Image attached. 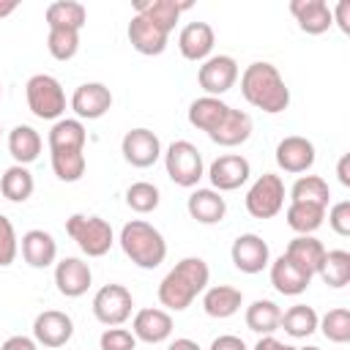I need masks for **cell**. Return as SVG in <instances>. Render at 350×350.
<instances>
[{
	"label": "cell",
	"mask_w": 350,
	"mask_h": 350,
	"mask_svg": "<svg viewBox=\"0 0 350 350\" xmlns=\"http://www.w3.org/2000/svg\"><path fill=\"white\" fill-rule=\"evenodd\" d=\"M211 282V268L202 257H183L175 262V268L167 271V276L159 282V304L167 312H183L194 304L200 293H205Z\"/></svg>",
	"instance_id": "obj_1"
},
{
	"label": "cell",
	"mask_w": 350,
	"mask_h": 350,
	"mask_svg": "<svg viewBox=\"0 0 350 350\" xmlns=\"http://www.w3.org/2000/svg\"><path fill=\"white\" fill-rule=\"evenodd\" d=\"M241 96L268 115H279L290 107V88L284 85L279 68L268 60H257L241 74Z\"/></svg>",
	"instance_id": "obj_2"
},
{
	"label": "cell",
	"mask_w": 350,
	"mask_h": 350,
	"mask_svg": "<svg viewBox=\"0 0 350 350\" xmlns=\"http://www.w3.org/2000/svg\"><path fill=\"white\" fill-rule=\"evenodd\" d=\"M123 254L142 271H153L164 262L167 257V241L164 235L145 219H131L120 227V238H118Z\"/></svg>",
	"instance_id": "obj_3"
},
{
	"label": "cell",
	"mask_w": 350,
	"mask_h": 350,
	"mask_svg": "<svg viewBox=\"0 0 350 350\" xmlns=\"http://www.w3.org/2000/svg\"><path fill=\"white\" fill-rule=\"evenodd\" d=\"M66 232L79 246V252L85 257H104L115 243V232H112L109 221L101 216L74 213L66 219Z\"/></svg>",
	"instance_id": "obj_4"
},
{
	"label": "cell",
	"mask_w": 350,
	"mask_h": 350,
	"mask_svg": "<svg viewBox=\"0 0 350 350\" xmlns=\"http://www.w3.org/2000/svg\"><path fill=\"white\" fill-rule=\"evenodd\" d=\"M25 98L38 120H60L66 112V90L52 74H33L25 85Z\"/></svg>",
	"instance_id": "obj_5"
},
{
	"label": "cell",
	"mask_w": 350,
	"mask_h": 350,
	"mask_svg": "<svg viewBox=\"0 0 350 350\" xmlns=\"http://www.w3.org/2000/svg\"><path fill=\"white\" fill-rule=\"evenodd\" d=\"M161 156H164L167 178H170L175 186L194 189V186L200 183V178L205 175L202 153H200L197 145H191L189 139H175V142H170V148H167Z\"/></svg>",
	"instance_id": "obj_6"
},
{
	"label": "cell",
	"mask_w": 350,
	"mask_h": 350,
	"mask_svg": "<svg viewBox=\"0 0 350 350\" xmlns=\"http://www.w3.org/2000/svg\"><path fill=\"white\" fill-rule=\"evenodd\" d=\"M243 205L254 219H273L284 208V180L273 172H262L249 186Z\"/></svg>",
	"instance_id": "obj_7"
},
{
	"label": "cell",
	"mask_w": 350,
	"mask_h": 350,
	"mask_svg": "<svg viewBox=\"0 0 350 350\" xmlns=\"http://www.w3.org/2000/svg\"><path fill=\"white\" fill-rule=\"evenodd\" d=\"M134 312V298H131V290L123 287V284H104L96 290L93 295V317L107 325V328H115V325H123Z\"/></svg>",
	"instance_id": "obj_8"
},
{
	"label": "cell",
	"mask_w": 350,
	"mask_h": 350,
	"mask_svg": "<svg viewBox=\"0 0 350 350\" xmlns=\"http://www.w3.org/2000/svg\"><path fill=\"white\" fill-rule=\"evenodd\" d=\"M197 82L205 90V96L221 98L238 82V63H235V57H230V55H211L208 60L200 63Z\"/></svg>",
	"instance_id": "obj_9"
},
{
	"label": "cell",
	"mask_w": 350,
	"mask_h": 350,
	"mask_svg": "<svg viewBox=\"0 0 350 350\" xmlns=\"http://www.w3.org/2000/svg\"><path fill=\"white\" fill-rule=\"evenodd\" d=\"M120 153H123V159H126L131 167L148 170V167H153V164L161 159L164 150H161V139L156 137V131L139 126V129H131V131L123 134Z\"/></svg>",
	"instance_id": "obj_10"
},
{
	"label": "cell",
	"mask_w": 350,
	"mask_h": 350,
	"mask_svg": "<svg viewBox=\"0 0 350 350\" xmlns=\"http://www.w3.org/2000/svg\"><path fill=\"white\" fill-rule=\"evenodd\" d=\"M205 175L211 178V189H216L219 194L221 191H235L249 180L252 164L241 153H224V156H216L211 161Z\"/></svg>",
	"instance_id": "obj_11"
},
{
	"label": "cell",
	"mask_w": 350,
	"mask_h": 350,
	"mask_svg": "<svg viewBox=\"0 0 350 350\" xmlns=\"http://www.w3.org/2000/svg\"><path fill=\"white\" fill-rule=\"evenodd\" d=\"M230 260H232V265L241 273L254 276V273H260L262 268L271 265V249H268V243L257 232H243V235H238L232 241Z\"/></svg>",
	"instance_id": "obj_12"
},
{
	"label": "cell",
	"mask_w": 350,
	"mask_h": 350,
	"mask_svg": "<svg viewBox=\"0 0 350 350\" xmlns=\"http://www.w3.org/2000/svg\"><path fill=\"white\" fill-rule=\"evenodd\" d=\"M74 336V320L60 309H44L33 320V339L38 347H63Z\"/></svg>",
	"instance_id": "obj_13"
},
{
	"label": "cell",
	"mask_w": 350,
	"mask_h": 350,
	"mask_svg": "<svg viewBox=\"0 0 350 350\" xmlns=\"http://www.w3.org/2000/svg\"><path fill=\"white\" fill-rule=\"evenodd\" d=\"M276 164L279 170L290 172V175H304L314 167V159H317V150H314V142L301 137V134H290L284 139H279L276 145Z\"/></svg>",
	"instance_id": "obj_14"
},
{
	"label": "cell",
	"mask_w": 350,
	"mask_h": 350,
	"mask_svg": "<svg viewBox=\"0 0 350 350\" xmlns=\"http://www.w3.org/2000/svg\"><path fill=\"white\" fill-rule=\"evenodd\" d=\"M112 93L104 82H82L71 96V109L77 120H98L109 112Z\"/></svg>",
	"instance_id": "obj_15"
},
{
	"label": "cell",
	"mask_w": 350,
	"mask_h": 350,
	"mask_svg": "<svg viewBox=\"0 0 350 350\" xmlns=\"http://www.w3.org/2000/svg\"><path fill=\"white\" fill-rule=\"evenodd\" d=\"M93 284V271L82 257H63L55 262V287L66 298H79L90 290Z\"/></svg>",
	"instance_id": "obj_16"
},
{
	"label": "cell",
	"mask_w": 350,
	"mask_h": 350,
	"mask_svg": "<svg viewBox=\"0 0 350 350\" xmlns=\"http://www.w3.org/2000/svg\"><path fill=\"white\" fill-rule=\"evenodd\" d=\"M131 334L145 345H161L172 336V314L159 306H145L134 314Z\"/></svg>",
	"instance_id": "obj_17"
},
{
	"label": "cell",
	"mask_w": 350,
	"mask_h": 350,
	"mask_svg": "<svg viewBox=\"0 0 350 350\" xmlns=\"http://www.w3.org/2000/svg\"><path fill=\"white\" fill-rule=\"evenodd\" d=\"M216 44V33L208 22H189L180 33H178V49L186 60L191 63H202L211 57Z\"/></svg>",
	"instance_id": "obj_18"
},
{
	"label": "cell",
	"mask_w": 350,
	"mask_h": 350,
	"mask_svg": "<svg viewBox=\"0 0 350 350\" xmlns=\"http://www.w3.org/2000/svg\"><path fill=\"white\" fill-rule=\"evenodd\" d=\"M126 36H129V44L139 52V55H148V57H153V55H161L164 49H167V38H170V33H164L159 25H153L150 19H145V16H131V22H129V27H126Z\"/></svg>",
	"instance_id": "obj_19"
},
{
	"label": "cell",
	"mask_w": 350,
	"mask_h": 350,
	"mask_svg": "<svg viewBox=\"0 0 350 350\" xmlns=\"http://www.w3.org/2000/svg\"><path fill=\"white\" fill-rule=\"evenodd\" d=\"M19 252H22V260L30 268L41 271V268L55 265V260H57V241L46 230H27L22 235V241H19Z\"/></svg>",
	"instance_id": "obj_20"
},
{
	"label": "cell",
	"mask_w": 350,
	"mask_h": 350,
	"mask_svg": "<svg viewBox=\"0 0 350 350\" xmlns=\"http://www.w3.org/2000/svg\"><path fill=\"white\" fill-rule=\"evenodd\" d=\"M252 129H254L252 115L243 112V109H232L230 107L227 115H224V120L208 137H211V142H216L221 148H238V145H243L252 137Z\"/></svg>",
	"instance_id": "obj_21"
},
{
	"label": "cell",
	"mask_w": 350,
	"mask_h": 350,
	"mask_svg": "<svg viewBox=\"0 0 350 350\" xmlns=\"http://www.w3.org/2000/svg\"><path fill=\"white\" fill-rule=\"evenodd\" d=\"M290 14L295 16L298 27L306 36H320L334 25L331 8L325 0H290Z\"/></svg>",
	"instance_id": "obj_22"
},
{
	"label": "cell",
	"mask_w": 350,
	"mask_h": 350,
	"mask_svg": "<svg viewBox=\"0 0 350 350\" xmlns=\"http://www.w3.org/2000/svg\"><path fill=\"white\" fill-rule=\"evenodd\" d=\"M186 211L197 224H219L227 216V202L216 189H194L186 200Z\"/></svg>",
	"instance_id": "obj_23"
},
{
	"label": "cell",
	"mask_w": 350,
	"mask_h": 350,
	"mask_svg": "<svg viewBox=\"0 0 350 350\" xmlns=\"http://www.w3.org/2000/svg\"><path fill=\"white\" fill-rule=\"evenodd\" d=\"M271 284H273V290H276L279 295L295 298V295L306 293V287L312 284V276L304 273V271H301L295 262H290L284 254H279V257L271 262Z\"/></svg>",
	"instance_id": "obj_24"
},
{
	"label": "cell",
	"mask_w": 350,
	"mask_h": 350,
	"mask_svg": "<svg viewBox=\"0 0 350 350\" xmlns=\"http://www.w3.org/2000/svg\"><path fill=\"white\" fill-rule=\"evenodd\" d=\"M241 304H243V293L232 284H213V287H205L202 293V309L213 320H227L238 314Z\"/></svg>",
	"instance_id": "obj_25"
},
{
	"label": "cell",
	"mask_w": 350,
	"mask_h": 350,
	"mask_svg": "<svg viewBox=\"0 0 350 350\" xmlns=\"http://www.w3.org/2000/svg\"><path fill=\"white\" fill-rule=\"evenodd\" d=\"M191 3H175V0H134V14L150 19L164 33H172L180 14L189 11Z\"/></svg>",
	"instance_id": "obj_26"
},
{
	"label": "cell",
	"mask_w": 350,
	"mask_h": 350,
	"mask_svg": "<svg viewBox=\"0 0 350 350\" xmlns=\"http://www.w3.org/2000/svg\"><path fill=\"white\" fill-rule=\"evenodd\" d=\"M325 252H328V249H325L314 235H295V238L287 243L284 257H287L290 262H295L304 273L314 276L317 268H320V262H323V257H325Z\"/></svg>",
	"instance_id": "obj_27"
},
{
	"label": "cell",
	"mask_w": 350,
	"mask_h": 350,
	"mask_svg": "<svg viewBox=\"0 0 350 350\" xmlns=\"http://www.w3.org/2000/svg\"><path fill=\"white\" fill-rule=\"evenodd\" d=\"M85 142H88V131H85V123L77 120V118L55 120L49 134H46L49 153H55V150H85Z\"/></svg>",
	"instance_id": "obj_28"
},
{
	"label": "cell",
	"mask_w": 350,
	"mask_h": 350,
	"mask_svg": "<svg viewBox=\"0 0 350 350\" xmlns=\"http://www.w3.org/2000/svg\"><path fill=\"white\" fill-rule=\"evenodd\" d=\"M227 109H230L227 101H221V98H216V96H200V98H194V101L189 104L186 118H189V123H191L194 129L211 134V131L224 120Z\"/></svg>",
	"instance_id": "obj_29"
},
{
	"label": "cell",
	"mask_w": 350,
	"mask_h": 350,
	"mask_svg": "<svg viewBox=\"0 0 350 350\" xmlns=\"http://www.w3.org/2000/svg\"><path fill=\"white\" fill-rule=\"evenodd\" d=\"M41 145H44L41 134L33 126L19 123V126H14L8 131V153H11L14 164H22V167L33 164L38 159V153H41Z\"/></svg>",
	"instance_id": "obj_30"
},
{
	"label": "cell",
	"mask_w": 350,
	"mask_h": 350,
	"mask_svg": "<svg viewBox=\"0 0 350 350\" xmlns=\"http://www.w3.org/2000/svg\"><path fill=\"white\" fill-rule=\"evenodd\" d=\"M44 19H46L49 30H77L79 33L88 22V11L77 0H55L46 5Z\"/></svg>",
	"instance_id": "obj_31"
},
{
	"label": "cell",
	"mask_w": 350,
	"mask_h": 350,
	"mask_svg": "<svg viewBox=\"0 0 350 350\" xmlns=\"http://www.w3.org/2000/svg\"><path fill=\"white\" fill-rule=\"evenodd\" d=\"M325 211L328 208L314 205V202H290L287 211H284V219H287V227L293 232H298V235H314L323 227Z\"/></svg>",
	"instance_id": "obj_32"
},
{
	"label": "cell",
	"mask_w": 350,
	"mask_h": 350,
	"mask_svg": "<svg viewBox=\"0 0 350 350\" xmlns=\"http://www.w3.org/2000/svg\"><path fill=\"white\" fill-rule=\"evenodd\" d=\"M246 328L260 334V336H268L273 331H279V320H282V309L276 301L271 298H257L246 306Z\"/></svg>",
	"instance_id": "obj_33"
},
{
	"label": "cell",
	"mask_w": 350,
	"mask_h": 350,
	"mask_svg": "<svg viewBox=\"0 0 350 350\" xmlns=\"http://www.w3.org/2000/svg\"><path fill=\"white\" fill-rule=\"evenodd\" d=\"M33 189H36V180H33L30 170L22 167V164H11L0 175V194L8 202H27L30 194H33Z\"/></svg>",
	"instance_id": "obj_34"
},
{
	"label": "cell",
	"mask_w": 350,
	"mask_h": 350,
	"mask_svg": "<svg viewBox=\"0 0 350 350\" xmlns=\"http://www.w3.org/2000/svg\"><path fill=\"white\" fill-rule=\"evenodd\" d=\"M314 276H320L325 287L342 290L350 282V252H345V249L325 252V257H323V262H320Z\"/></svg>",
	"instance_id": "obj_35"
},
{
	"label": "cell",
	"mask_w": 350,
	"mask_h": 350,
	"mask_svg": "<svg viewBox=\"0 0 350 350\" xmlns=\"http://www.w3.org/2000/svg\"><path fill=\"white\" fill-rule=\"evenodd\" d=\"M317 320L320 314L306 306V304H293L287 312H282V320H279V328H284L287 336L293 339H306L317 331Z\"/></svg>",
	"instance_id": "obj_36"
},
{
	"label": "cell",
	"mask_w": 350,
	"mask_h": 350,
	"mask_svg": "<svg viewBox=\"0 0 350 350\" xmlns=\"http://www.w3.org/2000/svg\"><path fill=\"white\" fill-rule=\"evenodd\" d=\"M328 197H331V189L320 175H301L290 186V202H314L328 208Z\"/></svg>",
	"instance_id": "obj_37"
},
{
	"label": "cell",
	"mask_w": 350,
	"mask_h": 350,
	"mask_svg": "<svg viewBox=\"0 0 350 350\" xmlns=\"http://www.w3.org/2000/svg\"><path fill=\"white\" fill-rule=\"evenodd\" d=\"M85 150H55L52 153V172L63 183H77L85 175Z\"/></svg>",
	"instance_id": "obj_38"
},
{
	"label": "cell",
	"mask_w": 350,
	"mask_h": 350,
	"mask_svg": "<svg viewBox=\"0 0 350 350\" xmlns=\"http://www.w3.org/2000/svg\"><path fill=\"white\" fill-rule=\"evenodd\" d=\"M317 328L323 331V336L334 345H347L350 342V312L345 306H336V309H328L320 320H317Z\"/></svg>",
	"instance_id": "obj_39"
},
{
	"label": "cell",
	"mask_w": 350,
	"mask_h": 350,
	"mask_svg": "<svg viewBox=\"0 0 350 350\" xmlns=\"http://www.w3.org/2000/svg\"><path fill=\"white\" fill-rule=\"evenodd\" d=\"M161 202V194L153 183L148 180H137L126 189V205L134 211V213H153Z\"/></svg>",
	"instance_id": "obj_40"
},
{
	"label": "cell",
	"mask_w": 350,
	"mask_h": 350,
	"mask_svg": "<svg viewBox=\"0 0 350 350\" xmlns=\"http://www.w3.org/2000/svg\"><path fill=\"white\" fill-rule=\"evenodd\" d=\"M46 49L55 60L66 63L79 52V33L77 30H49L46 36Z\"/></svg>",
	"instance_id": "obj_41"
},
{
	"label": "cell",
	"mask_w": 350,
	"mask_h": 350,
	"mask_svg": "<svg viewBox=\"0 0 350 350\" xmlns=\"http://www.w3.org/2000/svg\"><path fill=\"white\" fill-rule=\"evenodd\" d=\"M19 254V238L8 216L0 213V268H8Z\"/></svg>",
	"instance_id": "obj_42"
},
{
	"label": "cell",
	"mask_w": 350,
	"mask_h": 350,
	"mask_svg": "<svg viewBox=\"0 0 350 350\" xmlns=\"http://www.w3.org/2000/svg\"><path fill=\"white\" fill-rule=\"evenodd\" d=\"M98 347L101 350H134L137 347V336L129 328H104V334L98 336Z\"/></svg>",
	"instance_id": "obj_43"
},
{
	"label": "cell",
	"mask_w": 350,
	"mask_h": 350,
	"mask_svg": "<svg viewBox=\"0 0 350 350\" xmlns=\"http://www.w3.org/2000/svg\"><path fill=\"white\" fill-rule=\"evenodd\" d=\"M328 227L339 238H347L350 235V200H339L336 205H331V211H328Z\"/></svg>",
	"instance_id": "obj_44"
},
{
	"label": "cell",
	"mask_w": 350,
	"mask_h": 350,
	"mask_svg": "<svg viewBox=\"0 0 350 350\" xmlns=\"http://www.w3.org/2000/svg\"><path fill=\"white\" fill-rule=\"evenodd\" d=\"M208 350H249V347H246V342H243L241 336H235V334H221V336H216V339L211 342Z\"/></svg>",
	"instance_id": "obj_45"
},
{
	"label": "cell",
	"mask_w": 350,
	"mask_h": 350,
	"mask_svg": "<svg viewBox=\"0 0 350 350\" xmlns=\"http://www.w3.org/2000/svg\"><path fill=\"white\" fill-rule=\"evenodd\" d=\"M331 19H334V25H339L342 33H350V3L347 0H339L331 8Z\"/></svg>",
	"instance_id": "obj_46"
},
{
	"label": "cell",
	"mask_w": 350,
	"mask_h": 350,
	"mask_svg": "<svg viewBox=\"0 0 350 350\" xmlns=\"http://www.w3.org/2000/svg\"><path fill=\"white\" fill-rule=\"evenodd\" d=\"M0 350H38V345H36L33 336L16 334V336H8V339L0 345Z\"/></svg>",
	"instance_id": "obj_47"
},
{
	"label": "cell",
	"mask_w": 350,
	"mask_h": 350,
	"mask_svg": "<svg viewBox=\"0 0 350 350\" xmlns=\"http://www.w3.org/2000/svg\"><path fill=\"white\" fill-rule=\"evenodd\" d=\"M336 175H339V183H342V186H350V156H347V153L339 159Z\"/></svg>",
	"instance_id": "obj_48"
},
{
	"label": "cell",
	"mask_w": 350,
	"mask_h": 350,
	"mask_svg": "<svg viewBox=\"0 0 350 350\" xmlns=\"http://www.w3.org/2000/svg\"><path fill=\"white\" fill-rule=\"evenodd\" d=\"M282 345H284V342H279L273 334H268V336H260L252 350H282Z\"/></svg>",
	"instance_id": "obj_49"
},
{
	"label": "cell",
	"mask_w": 350,
	"mask_h": 350,
	"mask_svg": "<svg viewBox=\"0 0 350 350\" xmlns=\"http://www.w3.org/2000/svg\"><path fill=\"white\" fill-rule=\"evenodd\" d=\"M167 350H202L194 339H189V336H180V339H175V342H170V347Z\"/></svg>",
	"instance_id": "obj_50"
},
{
	"label": "cell",
	"mask_w": 350,
	"mask_h": 350,
	"mask_svg": "<svg viewBox=\"0 0 350 350\" xmlns=\"http://www.w3.org/2000/svg\"><path fill=\"white\" fill-rule=\"evenodd\" d=\"M16 8H19V3H16V0H0V19L11 16Z\"/></svg>",
	"instance_id": "obj_51"
},
{
	"label": "cell",
	"mask_w": 350,
	"mask_h": 350,
	"mask_svg": "<svg viewBox=\"0 0 350 350\" xmlns=\"http://www.w3.org/2000/svg\"><path fill=\"white\" fill-rule=\"evenodd\" d=\"M282 350H301V347H295V345H282Z\"/></svg>",
	"instance_id": "obj_52"
},
{
	"label": "cell",
	"mask_w": 350,
	"mask_h": 350,
	"mask_svg": "<svg viewBox=\"0 0 350 350\" xmlns=\"http://www.w3.org/2000/svg\"><path fill=\"white\" fill-rule=\"evenodd\" d=\"M301 350H320V347H314V345H309V347H301Z\"/></svg>",
	"instance_id": "obj_53"
},
{
	"label": "cell",
	"mask_w": 350,
	"mask_h": 350,
	"mask_svg": "<svg viewBox=\"0 0 350 350\" xmlns=\"http://www.w3.org/2000/svg\"><path fill=\"white\" fill-rule=\"evenodd\" d=\"M0 96H3V85H0Z\"/></svg>",
	"instance_id": "obj_54"
},
{
	"label": "cell",
	"mask_w": 350,
	"mask_h": 350,
	"mask_svg": "<svg viewBox=\"0 0 350 350\" xmlns=\"http://www.w3.org/2000/svg\"><path fill=\"white\" fill-rule=\"evenodd\" d=\"M0 131H3V129H0Z\"/></svg>",
	"instance_id": "obj_55"
}]
</instances>
